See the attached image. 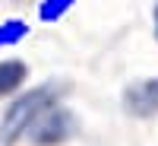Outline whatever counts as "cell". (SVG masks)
Returning a JSON list of instances; mask_svg holds the SVG:
<instances>
[{
    "label": "cell",
    "mask_w": 158,
    "mask_h": 146,
    "mask_svg": "<svg viewBox=\"0 0 158 146\" xmlns=\"http://www.w3.org/2000/svg\"><path fill=\"white\" fill-rule=\"evenodd\" d=\"M76 7V0H38V19L41 22H60Z\"/></svg>",
    "instance_id": "3957f363"
},
{
    "label": "cell",
    "mask_w": 158,
    "mask_h": 146,
    "mask_svg": "<svg viewBox=\"0 0 158 146\" xmlns=\"http://www.w3.org/2000/svg\"><path fill=\"white\" fill-rule=\"evenodd\" d=\"M25 83V64L22 60H0V99L13 95Z\"/></svg>",
    "instance_id": "6da1fadb"
},
{
    "label": "cell",
    "mask_w": 158,
    "mask_h": 146,
    "mask_svg": "<svg viewBox=\"0 0 158 146\" xmlns=\"http://www.w3.org/2000/svg\"><path fill=\"white\" fill-rule=\"evenodd\" d=\"M29 22L25 19H3L0 22V51H6V48H16L19 42H25L29 38Z\"/></svg>",
    "instance_id": "7a4b0ae2"
},
{
    "label": "cell",
    "mask_w": 158,
    "mask_h": 146,
    "mask_svg": "<svg viewBox=\"0 0 158 146\" xmlns=\"http://www.w3.org/2000/svg\"><path fill=\"white\" fill-rule=\"evenodd\" d=\"M155 25H158V10H155Z\"/></svg>",
    "instance_id": "277c9868"
}]
</instances>
